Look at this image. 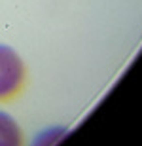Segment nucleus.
I'll return each mask as SVG.
<instances>
[{
	"instance_id": "obj_2",
	"label": "nucleus",
	"mask_w": 142,
	"mask_h": 146,
	"mask_svg": "<svg viewBox=\"0 0 142 146\" xmlns=\"http://www.w3.org/2000/svg\"><path fill=\"white\" fill-rule=\"evenodd\" d=\"M0 146H25L23 129L4 110H0Z\"/></svg>"
},
{
	"instance_id": "obj_1",
	"label": "nucleus",
	"mask_w": 142,
	"mask_h": 146,
	"mask_svg": "<svg viewBox=\"0 0 142 146\" xmlns=\"http://www.w3.org/2000/svg\"><path fill=\"white\" fill-rule=\"evenodd\" d=\"M27 84V66L13 48L0 44V103H10L21 95Z\"/></svg>"
}]
</instances>
